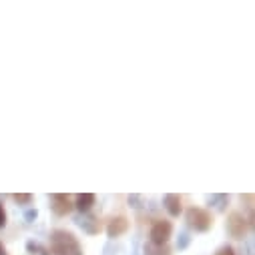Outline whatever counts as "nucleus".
Returning a JSON list of instances; mask_svg holds the SVG:
<instances>
[{"label":"nucleus","mask_w":255,"mask_h":255,"mask_svg":"<svg viewBox=\"0 0 255 255\" xmlns=\"http://www.w3.org/2000/svg\"><path fill=\"white\" fill-rule=\"evenodd\" d=\"M187 221H189V225L193 227L195 231H207L211 227V223H213L211 215L205 209H201V207H191L187 211Z\"/></svg>","instance_id":"f03ea898"},{"label":"nucleus","mask_w":255,"mask_h":255,"mask_svg":"<svg viewBox=\"0 0 255 255\" xmlns=\"http://www.w3.org/2000/svg\"><path fill=\"white\" fill-rule=\"evenodd\" d=\"M0 255H8V253H6V247H4L2 243H0Z\"/></svg>","instance_id":"f8f14e48"},{"label":"nucleus","mask_w":255,"mask_h":255,"mask_svg":"<svg viewBox=\"0 0 255 255\" xmlns=\"http://www.w3.org/2000/svg\"><path fill=\"white\" fill-rule=\"evenodd\" d=\"M215 255H233V249H231V247H221Z\"/></svg>","instance_id":"9b49d317"},{"label":"nucleus","mask_w":255,"mask_h":255,"mask_svg":"<svg viewBox=\"0 0 255 255\" xmlns=\"http://www.w3.org/2000/svg\"><path fill=\"white\" fill-rule=\"evenodd\" d=\"M93 205H95V195L93 193H85V195L77 197V209L79 211H89Z\"/></svg>","instance_id":"6e6552de"},{"label":"nucleus","mask_w":255,"mask_h":255,"mask_svg":"<svg viewBox=\"0 0 255 255\" xmlns=\"http://www.w3.org/2000/svg\"><path fill=\"white\" fill-rule=\"evenodd\" d=\"M14 199L18 203H30L32 201V195H14Z\"/></svg>","instance_id":"1a4fd4ad"},{"label":"nucleus","mask_w":255,"mask_h":255,"mask_svg":"<svg viewBox=\"0 0 255 255\" xmlns=\"http://www.w3.org/2000/svg\"><path fill=\"white\" fill-rule=\"evenodd\" d=\"M127 227H129L127 219H125V217H117V219H113V221L109 223L107 231H109V235H111V237H117V235H121L123 231H127Z\"/></svg>","instance_id":"423d86ee"},{"label":"nucleus","mask_w":255,"mask_h":255,"mask_svg":"<svg viewBox=\"0 0 255 255\" xmlns=\"http://www.w3.org/2000/svg\"><path fill=\"white\" fill-rule=\"evenodd\" d=\"M227 229H229V233L233 237H241L245 233V219L239 213H231L229 223H227Z\"/></svg>","instance_id":"39448f33"},{"label":"nucleus","mask_w":255,"mask_h":255,"mask_svg":"<svg viewBox=\"0 0 255 255\" xmlns=\"http://www.w3.org/2000/svg\"><path fill=\"white\" fill-rule=\"evenodd\" d=\"M4 225H6V211L2 205H0V227H4Z\"/></svg>","instance_id":"9d476101"},{"label":"nucleus","mask_w":255,"mask_h":255,"mask_svg":"<svg viewBox=\"0 0 255 255\" xmlns=\"http://www.w3.org/2000/svg\"><path fill=\"white\" fill-rule=\"evenodd\" d=\"M165 207H167V211L173 215V217H177L179 213H181V197L179 195H167L165 197Z\"/></svg>","instance_id":"0eeeda50"},{"label":"nucleus","mask_w":255,"mask_h":255,"mask_svg":"<svg viewBox=\"0 0 255 255\" xmlns=\"http://www.w3.org/2000/svg\"><path fill=\"white\" fill-rule=\"evenodd\" d=\"M36 251H38V255H48L44 249H40V247H36Z\"/></svg>","instance_id":"ddd939ff"},{"label":"nucleus","mask_w":255,"mask_h":255,"mask_svg":"<svg viewBox=\"0 0 255 255\" xmlns=\"http://www.w3.org/2000/svg\"><path fill=\"white\" fill-rule=\"evenodd\" d=\"M171 231H173V225L169 221H157L151 229V241L153 245H163L167 243V239L171 237Z\"/></svg>","instance_id":"7ed1b4c3"},{"label":"nucleus","mask_w":255,"mask_h":255,"mask_svg":"<svg viewBox=\"0 0 255 255\" xmlns=\"http://www.w3.org/2000/svg\"><path fill=\"white\" fill-rule=\"evenodd\" d=\"M50 251L54 255H79L81 247L73 233L56 229L50 233Z\"/></svg>","instance_id":"f257e3e1"},{"label":"nucleus","mask_w":255,"mask_h":255,"mask_svg":"<svg viewBox=\"0 0 255 255\" xmlns=\"http://www.w3.org/2000/svg\"><path fill=\"white\" fill-rule=\"evenodd\" d=\"M50 207H52V211L56 215H65V213H69L73 209L71 199L67 195H52L50 197Z\"/></svg>","instance_id":"20e7f679"}]
</instances>
